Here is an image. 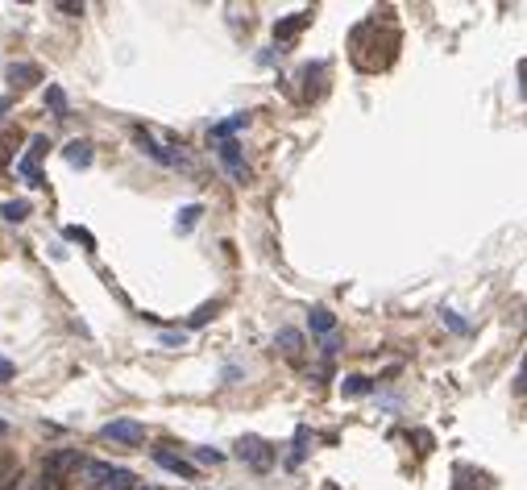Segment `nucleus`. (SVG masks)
<instances>
[{
	"label": "nucleus",
	"mask_w": 527,
	"mask_h": 490,
	"mask_svg": "<svg viewBox=\"0 0 527 490\" xmlns=\"http://www.w3.org/2000/svg\"><path fill=\"white\" fill-rule=\"evenodd\" d=\"M71 465H79V453H75V449H71V453H58V457H50V461H46V474H50V478H58V474H67Z\"/></svg>",
	"instance_id": "nucleus-13"
},
{
	"label": "nucleus",
	"mask_w": 527,
	"mask_h": 490,
	"mask_svg": "<svg viewBox=\"0 0 527 490\" xmlns=\"http://www.w3.org/2000/svg\"><path fill=\"white\" fill-rule=\"evenodd\" d=\"M13 374H17V366H13L8 357L0 354V382H13Z\"/></svg>",
	"instance_id": "nucleus-24"
},
{
	"label": "nucleus",
	"mask_w": 527,
	"mask_h": 490,
	"mask_svg": "<svg viewBox=\"0 0 527 490\" xmlns=\"http://www.w3.org/2000/svg\"><path fill=\"white\" fill-rule=\"evenodd\" d=\"M46 150H50V141H46V137H30V154H25V162H38Z\"/></svg>",
	"instance_id": "nucleus-20"
},
{
	"label": "nucleus",
	"mask_w": 527,
	"mask_h": 490,
	"mask_svg": "<svg viewBox=\"0 0 527 490\" xmlns=\"http://www.w3.org/2000/svg\"><path fill=\"white\" fill-rule=\"evenodd\" d=\"M137 490H154V486H137Z\"/></svg>",
	"instance_id": "nucleus-29"
},
{
	"label": "nucleus",
	"mask_w": 527,
	"mask_h": 490,
	"mask_svg": "<svg viewBox=\"0 0 527 490\" xmlns=\"http://www.w3.org/2000/svg\"><path fill=\"white\" fill-rule=\"evenodd\" d=\"M17 175H21V179H30L34 187H42V175H38V162H25V158H21V162H17Z\"/></svg>",
	"instance_id": "nucleus-19"
},
{
	"label": "nucleus",
	"mask_w": 527,
	"mask_h": 490,
	"mask_svg": "<svg viewBox=\"0 0 527 490\" xmlns=\"http://www.w3.org/2000/svg\"><path fill=\"white\" fill-rule=\"evenodd\" d=\"M274 345H278V349H282V354H304V333H299V328H282V333H278V337H274Z\"/></svg>",
	"instance_id": "nucleus-7"
},
{
	"label": "nucleus",
	"mask_w": 527,
	"mask_h": 490,
	"mask_svg": "<svg viewBox=\"0 0 527 490\" xmlns=\"http://www.w3.org/2000/svg\"><path fill=\"white\" fill-rule=\"evenodd\" d=\"M374 387H370V378L365 374H349V378H341V395H349V399H361V395H370Z\"/></svg>",
	"instance_id": "nucleus-11"
},
{
	"label": "nucleus",
	"mask_w": 527,
	"mask_h": 490,
	"mask_svg": "<svg viewBox=\"0 0 527 490\" xmlns=\"http://www.w3.org/2000/svg\"><path fill=\"white\" fill-rule=\"evenodd\" d=\"M63 158H67L71 167H91V146L75 137V141H67V146H63Z\"/></svg>",
	"instance_id": "nucleus-6"
},
{
	"label": "nucleus",
	"mask_w": 527,
	"mask_h": 490,
	"mask_svg": "<svg viewBox=\"0 0 527 490\" xmlns=\"http://www.w3.org/2000/svg\"><path fill=\"white\" fill-rule=\"evenodd\" d=\"M4 108H8V100H0V112H4Z\"/></svg>",
	"instance_id": "nucleus-28"
},
{
	"label": "nucleus",
	"mask_w": 527,
	"mask_h": 490,
	"mask_svg": "<svg viewBox=\"0 0 527 490\" xmlns=\"http://www.w3.org/2000/svg\"><path fill=\"white\" fill-rule=\"evenodd\" d=\"M67 237H71V241H84V245H96L91 233H84V228H67Z\"/></svg>",
	"instance_id": "nucleus-25"
},
{
	"label": "nucleus",
	"mask_w": 527,
	"mask_h": 490,
	"mask_svg": "<svg viewBox=\"0 0 527 490\" xmlns=\"http://www.w3.org/2000/svg\"><path fill=\"white\" fill-rule=\"evenodd\" d=\"M200 217H204V208H200V204H191V208H183V212H178V228L187 233V228H191V224L200 221Z\"/></svg>",
	"instance_id": "nucleus-18"
},
{
	"label": "nucleus",
	"mask_w": 527,
	"mask_h": 490,
	"mask_svg": "<svg viewBox=\"0 0 527 490\" xmlns=\"http://www.w3.org/2000/svg\"><path fill=\"white\" fill-rule=\"evenodd\" d=\"M133 134H137L141 150H145V154H150L154 162H162V167H183V162H187V158H183L178 150H167V146H158V141H154V137L145 134V129H133Z\"/></svg>",
	"instance_id": "nucleus-3"
},
{
	"label": "nucleus",
	"mask_w": 527,
	"mask_h": 490,
	"mask_svg": "<svg viewBox=\"0 0 527 490\" xmlns=\"http://www.w3.org/2000/svg\"><path fill=\"white\" fill-rule=\"evenodd\" d=\"M30 212H34V204H30V200H8V204H0V217H4L8 224H21Z\"/></svg>",
	"instance_id": "nucleus-9"
},
{
	"label": "nucleus",
	"mask_w": 527,
	"mask_h": 490,
	"mask_svg": "<svg viewBox=\"0 0 527 490\" xmlns=\"http://www.w3.org/2000/svg\"><path fill=\"white\" fill-rule=\"evenodd\" d=\"M108 470H112L108 461H88V465H84V478H88V486H100V482L108 478Z\"/></svg>",
	"instance_id": "nucleus-15"
},
{
	"label": "nucleus",
	"mask_w": 527,
	"mask_h": 490,
	"mask_svg": "<svg viewBox=\"0 0 527 490\" xmlns=\"http://www.w3.org/2000/svg\"><path fill=\"white\" fill-rule=\"evenodd\" d=\"M212 316H216V304H204V308H200V312L191 316V320H187V324H191V328H204V324H208V320H212Z\"/></svg>",
	"instance_id": "nucleus-22"
},
{
	"label": "nucleus",
	"mask_w": 527,
	"mask_h": 490,
	"mask_svg": "<svg viewBox=\"0 0 527 490\" xmlns=\"http://www.w3.org/2000/svg\"><path fill=\"white\" fill-rule=\"evenodd\" d=\"M195 461H204V465H220L224 453H216V449H195Z\"/></svg>",
	"instance_id": "nucleus-23"
},
{
	"label": "nucleus",
	"mask_w": 527,
	"mask_h": 490,
	"mask_svg": "<svg viewBox=\"0 0 527 490\" xmlns=\"http://www.w3.org/2000/svg\"><path fill=\"white\" fill-rule=\"evenodd\" d=\"M154 461H158L162 470H171V474H178V478H195V465H187L183 457H175V453H167V449H154Z\"/></svg>",
	"instance_id": "nucleus-5"
},
{
	"label": "nucleus",
	"mask_w": 527,
	"mask_h": 490,
	"mask_svg": "<svg viewBox=\"0 0 527 490\" xmlns=\"http://www.w3.org/2000/svg\"><path fill=\"white\" fill-rule=\"evenodd\" d=\"M245 125H249V117H245V112H237V117H228V121L212 125V141H228V137L237 134V129H245Z\"/></svg>",
	"instance_id": "nucleus-8"
},
{
	"label": "nucleus",
	"mask_w": 527,
	"mask_h": 490,
	"mask_svg": "<svg viewBox=\"0 0 527 490\" xmlns=\"http://www.w3.org/2000/svg\"><path fill=\"white\" fill-rule=\"evenodd\" d=\"M328 490H337V486H328Z\"/></svg>",
	"instance_id": "nucleus-30"
},
{
	"label": "nucleus",
	"mask_w": 527,
	"mask_h": 490,
	"mask_svg": "<svg viewBox=\"0 0 527 490\" xmlns=\"http://www.w3.org/2000/svg\"><path fill=\"white\" fill-rule=\"evenodd\" d=\"M13 490H50V486H46L38 474H25V478H17V482H13Z\"/></svg>",
	"instance_id": "nucleus-21"
},
{
	"label": "nucleus",
	"mask_w": 527,
	"mask_h": 490,
	"mask_svg": "<svg viewBox=\"0 0 527 490\" xmlns=\"http://www.w3.org/2000/svg\"><path fill=\"white\" fill-rule=\"evenodd\" d=\"M100 437L117 441V445H141L145 441V424H137V420H112V424L100 428Z\"/></svg>",
	"instance_id": "nucleus-2"
},
{
	"label": "nucleus",
	"mask_w": 527,
	"mask_h": 490,
	"mask_svg": "<svg viewBox=\"0 0 527 490\" xmlns=\"http://www.w3.org/2000/svg\"><path fill=\"white\" fill-rule=\"evenodd\" d=\"M308 17H311V13H295L291 21H282V25H274V38H291V34H295L299 25H308Z\"/></svg>",
	"instance_id": "nucleus-16"
},
{
	"label": "nucleus",
	"mask_w": 527,
	"mask_h": 490,
	"mask_svg": "<svg viewBox=\"0 0 527 490\" xmlns=\"http://www.w3.org/2000/svg\"><path fill=\"white\" fill-rule=\"evenodd\" d=\"M96 490H133V474H129V470H121V465H112V470H108V478H104Z\"/></svg>",
	"instance_id": "nucleus-12"
},
{
	"label": "nucleus",
	"mask_w": 527,
	"mask_h": 490,
	"mask_svg": "<svg viewBox=\"0 0 527 490\" xmlns=\"http://www.w3.org/2000/svg\"><path fill=\"white\" fill-rule=\"evenodd\" d=\"M332 328H337V316L328 312V308H311V333H324V337H328Z\"/></svg>",
	"instance_id": "nucleus-14"
},
{
	"label": "nucleus",
	"mask_w": 527,
	"mask_h": 490,
	"mask_svg": "<svg viewBox=\"0 0 527 490\" xmlns=\"http://www.w3.org/2000/svg\"><path fill=\"white\" fill-rule=\"evenodd\" d=\"M38 79H42V71H38L34 63H17V67H8V84H21V88H25V84H38Z\"/></svg>",
	"instance_id": "nucleus-10"
},
{
	"label": "nucleus",
	"mask_w": 527,
	"mask_h": 490,
	"mask_svg": "<svg viewBox=\"0 0 527 490\" xmlns=\"http://www.w3.org/2000/svg\"><path fill=\"white\" fill-rule=\"evenodd\" d=\"M4 482H8V470H4V461H0V486H4Z\"/></svg>",
	"instance_id": "nucleus-26"
},
{
	"label": "nucleus",
	"mask_w": 527,
	"mask_h": 490,
	"mask_svg": "<svg viewBox=\"0 0 527 490\" xmlns=\"http://www.w3.org/2000/svg\"><path fill=\"white\" fill-rule=\"evenodd\" d=\"M216 158L224 162V171L237 179V183H245V175H249V167H245V158H241V146L237 141H220Z\"/></svg>",
	"instance_id": "nucleus-4"
},
{
	"label": "nucleus",
	"mask_w": 527,
	"mask_h": 490,
	"mask_svg": "<svg viewBox=\"0 0 527 490\" xmlns=\"http://www.w3.org/2000/svg\"><path fill=\"white\" fill-rule=\"evenodd\" d=\"M237 457L249 461L254 470H270V465H274V449L266 445L262 437H241V441H237Z\"/></svg>",
	"instance_id": "nucleus-1"
},
{
	"label": "nucleus",
	"mask_w": 527,
	"mask_h": 490,
	"mask_svg": "<svg viewBox=\"0 0 527 490\" xmlns=\"http://www.w3.org/2000/svg\"><path fill=\"white\" fill-rule=\"evenodd\" d=\"M46 104H50L58 117H67V96H63V88H46Z\"/></svg>",
	"instance_id": "nucleus-17"
},
{
	"label": "nucleus",
	"mask_w": 527,
	"mask_h": 490,
	"mask_svg": "<svg viewBox=\"0 0 527 490\" xmlns=\"http://www.w3.org/2000/svg\"><path fill=\"white\" fill-rule=\"evenodd\" d=\"M4 432H8V424H4V420H0V437H4Z\"/></svg>",
	"instance_id": "nucleus-27"
}]
</instances>
